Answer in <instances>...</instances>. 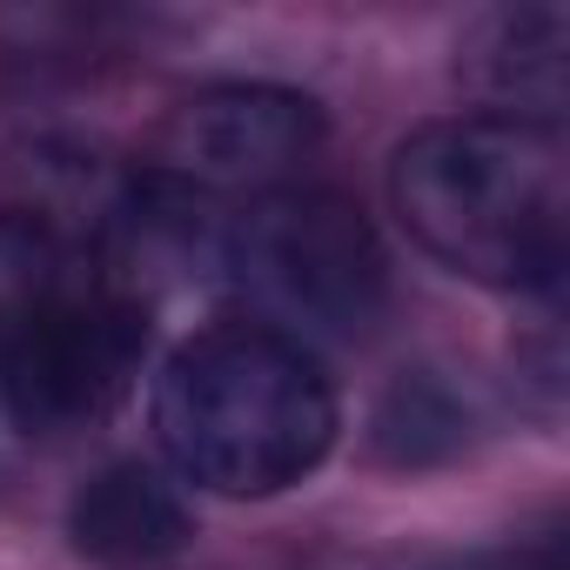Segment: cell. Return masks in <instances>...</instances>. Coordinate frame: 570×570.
Wrapping results in <instances>:
<instances>
[{
    "label": "cell",
    "mask_w": 570,
    "mask_h": 570,
    "mask_svg": "<svg viewBox=\"0 0 570 570\" xmlns=\"http://www.w3.org/2000/svg\"><path fill=\"white\" fill-rule=\"evenodd\" d=\"M390 208L450 275L483 289H550L570 248L563 135L503 115L423 121L390 155Z\"/></svg>",
    "instance_id": "1"
},
{
    "label": "cell",
    "mask_w": 570,
    "mask_h": 570,
    "mask_svg": "<svg viewBox=\"0 0 570 570\" xmlns=\"http://www.w3.org/2000/svg\"><path fill=\"white\" fill-rule=\"evenodd\" d=\"M148 410L168 470L215 497L296 490L323 470L343 430L316 350L255 323H222L168 350Z\"/></svg>",
    "instance_id": "2"
},
{
    "label": "cell",
    "mask_w": 570,
    "mask_h": 570,
    "mask_svg": "<svg viewBox=\"0 0 570 570\" xmlns=\"http://www.w3.org/2000/svg\"><path fill=\"white\" fill-rule=\"evenodd\" d=\"M222 268L248 303V323L303 350L370 336L390 303V255L370 215L336 188L296 181L255 195L222 235Z\"/></svg>",
    "instance_id": "3"
},
{
    "label": "cell",
    "mask_w": 570,
    "mask_h": 570,
    "mask_svg": "<svg viewBox=\"0 0 570 570\" xmlns=\"http://www.w3.org/2000/svg\"><path fill=\"white\" fill-rule=\"evenodd\" d=\"M141 336L148 303L101 268H75L0 323V403L28 436H75L128 396Z\"/></svg>",
    "instance_id": "4"
},
{
    "label": "cell",
    "mask_w": 570,
    "mask_h": 570,
    "mask_svg": "<svg viewBox=\"0 0 570 570\" xmlns=\"http://www.w3.org/2000/svg\"><path fill=\"white\" fill-rule=\"evenodd\" d=\"M323 108L303 88L275 81H222L188 95L161 128V175L188 181L195 195H275L296 188L303 168L323 155Z\"/></svg>",
    "instance_id": "5"
},
{
    "label": "cell",
    "mask_w": 570,
    "mask_h": 570,
    "mask_svg": "<svg viewBox=\"0 0 570 570\" xmlns=\"http://www.w3.org/2000/svg\"><path fill=\"white\" fill-rule=\"evenodd\" d=\"M68 537L81 557H95L108 570H141V563L175 557L195 537V510L181 497V476H168L161 463L121 456L75 490Z\"/></svg>",
    "instance_id": "6"
},
{
    "label": "cell",
    "mask_w": 570,
    "mask_h": 570,
    "mask_svg": "<svg viewBox=\"0 0 570 570\" xmlns=\"http://www.w3.org/2000/svg\"><path fill=\"white\" fill-rule=\"evenodd\" d=\"M463 75L503 121H563L570 88V14L563 8H497L463 41Z\"/></svg>",
    "instance_id": "7"
},
{
    "label": "cell",
    "mask_w": 570,
    "mask_h": 570,
    "mask_svg": "<svg viewBox=\"0 0 570 570\" xmlns=\"http://www.w3.org/2000/svg\"><path fill=\"white\" fill-rule=\"evenodd\" d=\"M463 436H470V403H463L443 376H430V370L396 376V383H390V396L376 403V423H370L376 456H383V463H396V470L443 463V456H456V450H463Z\"/></svg>",
    "instance_id": "8"
}]
</instances>
